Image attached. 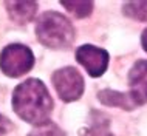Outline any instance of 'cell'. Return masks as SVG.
<instances>
[{"mask_svg":"<svg viewBox=\"0 0 147 136\" xmlns=\"http://www.w3.org/2000/svg\"><path fill=\"white\" fill-rule=\"evenodd\" d=\"M125 15L136 20L146 22L147 20V2H129L122 8Z\"/></svg>","mask_w":147,"mask_h":136,"instance_id":"obj_11","label":"cell"},{"mask_svg":"<svg viewBox=\"0 0 147 136\" xmlns=\"http://www.w3.org/2000/svg\"><path fill=\"white\" fill-rule=\"evenodd\" d=\"M53 85L56 88L59 98L63 102L78 101L84 93V77L81 73L73 67H65L54 71L53 74Z\"/></svg>","mask_w":147,"mask_h":136,"instance_id":"obj_4","label":"cell"},{"mask_svg":"<svg viewBox=\"0 0 147 136\" xmlns=\"http://www.w3.org/2000/svg\"><path fill=\"white\" fill-rule=\"evenodd\" d=\"M13 108L25 122L40 127L50 122L53 101L43 82L31 77L16 87L13 93Z\"/></svg>","mask_w":147,"mask_h":136,"instance_id":"obj_1","label":"cell"},{"mask_svg":"<svg viewBox=\"0 0 147 136\" xmlns=\"http://www.w3.org/2000/svg\"><path fill=\"white\" fill-rule=\"evenodd\" d=\"M28 136H65V133L59 129L56 124L53 122H47L40 127H36Z\"/></svg>","mask_w":147,"mask_h":136,"instance_id":"obj_12","label":"cell"},{"mask_svg":"<svg viewBox=\"0 0 147 136\" xmlns=\"http://www.w3.org/2000/svg\"><path fill=\"white\" fill-rule=\"evenodd\" d=\"M87 136H113L109 131V119L102 114L93 113V121L90 124Z\"/></svg>","mask_w":147,"mask_h":136,"instance_id":"obj_10","label":"cell"},{"mask_svg":"<svg viewBox=\"0 0 147 136\" xmlns=\"http://www.w3.org/2000/svg\"><path fill=\"white\" fill-rule=\"evenodd\" d=\"M130 98L135 105L147 102V61H138L129 74Z\"/></svg>","mask_w":147,"mask_h":136,"instance_id":"obj_6","label":"cell"},{"mask_svg":"<svg viewBox=\"0 0 147 136\" xmlns=\"http://www.w3.org/2000/svg\"><path fill=\"white\" fill-rule=\"evenodd\" d=\"M36 36L42 45L62 50L68 48L74 40V28L65 15L48 11L43 13L36 25Z\"/></svg>","mask_w":147,"mask_h":136,"instance_id":"obj_2","label":"cell"},{"mask_svg":"<svg viewBox=\"0 0 147 136\" xmlns=\"http://www.w3.org/2000/svg\"><path fill=\"white\" fill-rule=\"evenodd\" d=\"M76 59L91 77H99L109 67V53L93 45H82L76 51Z\"/></svg>","mask_w":147,"mask_h":136,"instance_id":"obj_5","label":"cell"},{"mask_svg":"<svg viewBox=\"0 0 147 136\" xmlns=\"http://www.w3.org/2000/svg\"><path fill=\"white\" fill-rule=\"evenodd\" d=\"M34 67V54L26 45L13 43L5 46L0 54V70L9 77L26 74Z\"/></svg>","mask_w":147,"mask_h":136,"instance_id":"obj_3","label":"cell"},{"mask_svg":"<svg viewBox=\"0 0 147 136\" xmlns=\"http://www.w3.org/2000/svg\"><path fill=\"white\" fill-rule=\"evenodd\" d=\"M11 129V121L8 118H5L3 114H0V136L6 135Z\"/></svg>","mask_w":147,"mask_h":136,"instance_id":"obj_13","label":"cell"},{"mask_svg":"<svg viewBox=\"0 0 147 136\" xmlns=\"http://www.w3.org/2000/svg\"><path fill=\"white\" fill-rule=\"evenodd\" d=\"M61 5L78 19L88 17L93 11V2H87V0L85 2H61Z\"/></svg>","mask_w":147,"mask_h":136,"instance_id":"obj_9","label":"cell"},{"mask_svg":"<svg viewBox=\"0 0 147 136\" xmlns=\"http://www.w3.org/2000/svg\"><path fill=\"white\" fill-rule=\"evenodd\" d=\"M99 101L104 105H110V107H121L124 110H132L135 107V102L132 101L130 94H124L119 93L115 90H102L98 94Z\"/></svg>","mask_w":147,"mask_h":136,"instance_id":"obj_8","label":"cell"},{"mask_svg":"<svg viewBox=\"0 0 147 136\" xmlns=\"http://www.w3.org/2000/svg\"><path fill=\"white\" fill-rule=\"evenodd\" d=\"M141 42H142V46H144V50L147 51V28L144 31H142V37H141Z\"/></svg>","mask_w":147,"mask_h":136,"instance_id":"obj_14","label":"cell"},{"mask_svg":"<svg viewBox=\"0 0 147 136\" xmlns=\"http://www.w3.org/2000/svg\"><path fill=\"white\" fill-rule=\"evenodd\" d=\"M5 6L8 9L11 20L16 22L17 25H25L30 20H33L36 9H37V3L36 2H5Z\"/></svg>","mask_w":147,"mask_h":136,"instance_id":"obj_7","label":"cell"}]
</instances>
